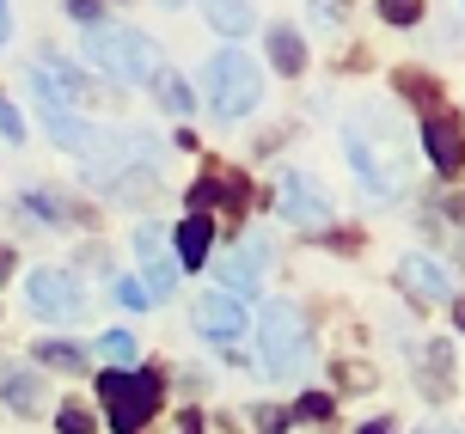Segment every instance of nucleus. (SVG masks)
Instances as JSON below:
<instances>
[{
    "instance_id": "obj_1",
    "label": "nucleus",
    "mask_w": 465,
    "mask_h": 434,
    "mask_svg": "<svg viewBox=\"0 0 465 434\" xmlns=\"http://www.w3.org/2000/svg\"><path fill=\"white\" fill-rule=\"evenodd\" d=\"M343 153H349V165H355V178L368 183L373 202H392L398 190H404V147H398V129H392L386 111L349 116Z\"/></svg>"
},
{
    "instance_id": "obj_2",
    "label": "nucleus",
    "mask_w": 465,
    "mask_h": 434,
    "mask_svg": "<svg viewBox=\"0 0 465 434\" xmlns=\"http://www.w3.org/2000/svg\"><path fill=\"white\" fill-rule=\"evenodd\" d=\"M80 55H86L98 74H111V80H153V74H160L153 37H141V31H129V25H86Z\"/></svg>"
},
{
    "instance_id": "obj_3",
    "label": "nucleus",
    "mask_w": 465,
    "mask_h": 434,
    "mask_svg": "<svg viewBox=\"0 0 465 434\" xmlns=\"http://www.w3.org/2000/svg\"><path fill=\"white\" fill-rule=\"evenodd\" d=\"M203 86H209V111L221 123H239L245 111H257V98H263V74L245 49H221L209 68H203Z\"/></svg>"
},
{
    "instance_id": "obj_4",
    "label": "nucleus",
    "mask_w": 465,
    "mask_h": 434,
    "mask_svg": "<svg viewBox=\"0 0 465 434\" xmlns=\"http://www.w3.org/2000/svg\"><path fill=\"white\" fill-rule=\"evenodd\" d=\"M257 361L270 380H294L306 367V319L301 306H288V300H270L263 306V319H257Z\"/></svg>"
},
{
    "instance_id": "obj_5",
    "label": "nucleus",
    "mask_w": 465,
    "mask_h": 434,
    "mask_svg": "<svg viewBox=\"0 0 465 434\" xmlns=\"http://www.w3.org/2000/svg\"><path fill=\"white\" fill-rule=\"evenodd\" d=\"M98 398H104V416H111L116 434H141L153 422V410H160V380L111 367V373H98Z\"/></svg>"
},
{
    "instance_id": "obj_6",
    "label": "nucleus",
    "mask_w": 465,
    "mask_h": 434,
    "mask_svg": "<svg viewBox=\"0 0 465 434\" xmlns=\"http://www.w3.org/2000/svg\"><path fill=\"white\" fill-rule=\"evenodd\" d=\"M422 147H429V165H435L441 178H460L465 172V123H460V111L429 104V111H422Z\"/></svg>"
},
{
    "instance_id": "obj_7",
    "label": "nucleus",
    "mask_w": 465,
    "mask_h": 434,
    "mask_svg": "<svg viewBox=\"0 0 465 434\" xmlns=\"http://www.w3.org/2000/svg\"><path fill=\"white\" fill-rule=\"evenodd\" d=\"M25 300H31V312H37V319H55V324H68V319L86 312V294H80V281H74L68 270H31Z\"/></svg>"
},
{
    "instance_id": "obj_8",
    "label": "nucleus",
    "mask_w": 465,
    "mask_h": 434,
    "mask_svg": "<svg viewBox=\"0 0 465 434\" xmlns=\"http://www.w3.org/2000/svg\"><path fill=\"white\" fill-rule=\"evenodd\" d=\"M196 330L209 337V343H239L245 330H252V319H245V300H232V294H221V288H209V294L196 300Z\"/></svg>"
},
{
    "instance_id": "obj_9",
    "label": "nucleus",
    "mask_w": 465,
    "mask_h": 434,
    "mask_svg": "<svg viewBox=\"0 0 465 434\" xmlns=\"http://www.w3.org/2000/svg\"><path fill=\"white\" fill-rule=\"evenodd\" d=\"M276 208H282V221H294V227H325L331 221V196L319 190V178H306V172H288V178H282Z\"/></svg>"
},
{
    "instance_id": "obj_10",
    "label": "nucleus",
    "mask_w": 465,
    "mask_h": 434,
    "mask_svg": "<svg viewBox=\"0 0 465 434\" xmlns=\"http://www.w3.org/2000/svg\"><path fill=\"white\" fill-rule=\"evenodd\" d=\"M135 257H141V270H147V300L160 306V300H172V288H178V257L165 252V232L160 227H141L135 232Z\"/></svg>"
},
{
    "instance_id": "obj_11",
    "label": "nucleus",
    "mask_w": 465,
    "mask_h": 434,
    "mask_svg": "<svg viewBox=\"0 0 465 434\" xmlns=\"http://www.w3.org/2000/svg\"><path fill=\"white\" fill-rule=\"evenodd\" d=\"M31 86L44 98V111H68V104L86 98V80H80L68 62H55V55H37V62H31Z\"/></svg>"
},
{
    "instance_id": "obj_12",
    "label": "nucleus",
    "mask_w": 465,
    "mask_h": 434,
    "mask_svg": "<svg viewBox=\"0 0 465 434\" xmlns=\"http://www.w3.org/2000/svg\"><path fill=\"white\" fill-rule=\"evenodd\" d=\"M398 281H404L417 300H447L453 294V275H447L435 257H404V263H398Z\"/></svg>"
},
{
    "instance_id": "obj_13",
    "label": "nucleus",
    "mask_w": 465,
    "mask_h": 434,
    "mask_svg": "<svg viewBox=\"0 0 465 434\" xmlns=\"http://www.w3.org/2000/svg\"><path fill=\"white\" fill-rule=\"evenodd\" d=\"M209 239H214L209 214H184V227L172 232V245H178V263H184V270H203V263H209Z\"/></svg>"
},
{
    "instance_id": "obj_14",
    "label": "nucleus",
    "mask_w": 465,
    "mask_h": 434,
    "mask_svg": "<svg viewBox=\"0 0 465 434\" xmlns=\"http://www.w3.org/2000/svg\"><path fill=\"white\" fill-rule=\"evenodd\" d=\"M0 398H6L19 416L44 410V386H37V373H25V367H0Z\"/></svg>"
},
{
    "instance_id": "obj_15",
    "label": "nucleus",
    "mask_w": 465,
    "mask_h": 434,
    "mask_svg": "<svg viewBox=\"0 0 465 434\" xmlns=\"http://www.w3.org/2000/svg\"><path fill=\"white\" fill-rule=\"evenodd\" d=\"M44 129H49V141H55V147H68V153H93V129H86V123H74L68 111H44Z\"/></svg>"
},
{
    "instance_id": "obj_16",
    "label": "nucleus",
    "mask_w": 465,
    "mask_h": 434,
    "mask_svg": "<svg viewBox=\"0 0 465 434\" xmlns=\"http://www.w3.org/2000/svg\"><path fill=\"white\" fill-rule=\"evenodd\" d=\"M203 13L221 37H245L252 31V0H203Z\"/></svg>"
},
{
    "instance_id": "obj_17",
    "label": "nucleus",
    "mask_w": 465,
    "mask_h": 434,
    "mask_svg": "<svg viewBox=\"0 0 465 434\" xmlns=\"http://www.w3.org/2000/svg\"><path fill=\"white\" fill-rule=\"evenodd\" d=\"M221 281H227L232 300H245L257 288V252H227L221 257Z\"/></svg>"
},
{
    "instance_id": "obj_18",
    "label": "nucleus",
    "mask_w": 465,
    "mask_h": 434,
    "mask_svg": "<svg viewBox=\"0 0 465 434\" xmlns=\"http://www.w3.org/2000/svg\"><path fill=\"white\" fill-rule=\"evenodd\" d=\"M270 62H276L282 74H301V68H306V44H301V31L276 25V31H270Z\"/></svg>"
},
{
    "instance_id": "obj_19",
    "label": "nucleus",
    "mask_w": 465,
    "mask_h": 434,
    "mask_svg": "<svg viewBox=\"0 0 465 434\" xmlns=\"http://www.w3.org/2000/svg\"><path fill=\"white\" fill-rule=\"evenodd\" d=\"M153 98H160V104H165L172 116H190V104H196V98H190V86H184V80H178L172 68L153 74Z\"/></svg>"
},
{
    "instance_id": "obj_20",
    "label": "nucleus",
    "mask_w": 465,
    "mask_h": 434,
    "mask_svg": "<svg viewBox=\"0 0 465 434\" xmlns=\"http://www.w3.org/2000/svg\"><path fill=\"white\" fill-rule=\"evenodd\" d=\"M98 355H104L111 367H129L141 349H135V337H129V330H104V337H98Z\"/></svg>"
},
{
    "instance_id": "obj_21",
    "label": "nucleus",
    "mask_w": 465,
    "mask_h": 434,
    "mask_svg": "<svg viewBox=\"0 0 465 434\" xmlns=\"http://www.w3.org/2000/svg\"><path fill=\"white\" fill-rule=\"evenodd\" d=\"M37 361H49V367H68V373H80V367H86V349H74V343H37Z\"/></svg>"
},
{
    "instance_id": "obj_22",
    "label": "nucleus",
    "mask_w": 465,
    "mask_h": 434,
    "mask_svg": "<svg viewBox=\"0 0 465 434\" xmlns=\"http://www.w3.org/2000/svg\"><path fill=\"white\" fill-rule=\"evenodd\" d=\"M55 429H62V434H93L98 422H93V410H86V404H74V398H68V404L55 410Z\"/></svg>"
},
{
    "instance_id": "obj_23",
    "label": "nucleus",
    "mask_w": 465,
    "mask_h": 434,
    "mask_svg": "<svg viewBox=\"0 0 465 434\" xmlns=\"http://www.w3.org/2000/svg\"><path fill=\"white\" fill-rule=\"evenodd\" d=\"M429 398H447V391H453V380H447V343H435L429 349Z\"/></svg>"
},
{
    "instance_id": "obj_24",
    "label": "nucleus",
    "mask_w": 465,
    "mask_h": 434,
    "mask_svg": "<svg viewBox=\"0 0 465 434\" xmlns=\"http://www.w3.org/2000/svg\"><path fill=\"white\" fill-rule=\"evenodd\" d=\"M380 19H386V25H417L422 19V0H380Z\"/></svg>"
},
{
    "instance_id": "obj_25",
    "label": "nucleus",
    "mask_w": 465,
    "mask_h": 434,
    "mask_svg": "<svg viewBox=\"0 0 465 434\" xmlns=\"http://www.w3.org/2000/svg\"><path fill=\"white\" fill-rule=\"evenodd\" d=\"M116 300H123V306H135V312H141V306H153V300H147V288H141L135 275H116Z\"/></svg>"
},
{
    "instance_id": "obj_26",
    "label": "nucleus",
    "mask_w": 465,
    "mask_h": 434,
    "mask_svg": "<svg viewBox=\"0 0 465 434\" xmlns=\"http://www.w3.org/2000/svg\"><path fill=\"white\" fill-rule=\"evenodd\" d=\"M294 416H306V422H325V416H331V398H325V391H306L301 404H294Z\"/></svg>"
},
{
    "instance_id": "obj_27",
    "label": "nucleus",
    "mask_w": 465,
    "mask_h": 434,
    "mask_svg": "<svg viewBox=\"0 0 465 434\" xmlns=\"http://www.w3.org/2000/svg\"><path fill=\"white\" fill-rule=\"evenodd\" d=\"M0 135H6V141H25V116L13 111L6 98H0Z\"/></svg>"
},
{
    "instance_id": "obj_28",
    "label": "nucleus",
    "mask_w": 465,
    "mask_h": 434,
    "mask_svg": "<svg viewBox=\"0 0 465 434\" xmlns=\"http://www.w3.org/2000/svg\"><path fill=\"white\" fill-rule=\"evenodd\" d=\"M68 13L80 25H104V0H68Z\"/></svg>"
},
{
    "instance_id": "obj_29",
    "label": "nucleus",
    "mask_w": 465,
    "mask_h": 434,
    "mask_svg": "<svg viewBox=\"0 0 465 434\" xmlns=\"http://www.w3.org/2000/svg\"><path fill=\"white\" fill-rule=\"evenodd\" d=\"M257 429H263V434H282V429H288V410H276V404H263V410H257Z\"/></svg>"
},
{
    "instance_id": "obj_30",
    "label": "nucleus",
    "mask_w": 465,
    "mask_h": 434,
    "mask_svg": "<svg viewBox=\"0 0 465 434\" xmlns=\"http://www.w3.org/2000/svg\"><path fill=\"white\" fill-rule=\"evenodd\" d=\"M178 434H203V416H196V410H184V416H178Z\"/></svg>"
},
{
    "instance_id": "obj_31",
    "label": "nucleus",
    "mask_w": 465,
    "mask_h": 434,
    "mask_svg": "<svg viewBox=\"0 0 465 434\" xmlns=\"http://www.w3.org/2000/svg\"><path fill=\"white\" fill-rule=\"evenodd\" d=\"M6 31H13V19H6V0H0V44H6Z\"/></svg>"
},
{
    "instance_id": "obj_32",
    "label": "nucleus",
    "mask_w": 465,
    "mask_h": 434,
    "mask_svg": "<svg viewBox=\"0 0 465 434\" xmlns=\"http://www.w3.org/2000/svg\"><path fill=\"white\" fill-rule=\"evenodd\" d=\"M6 275H13V252H0V281H6Z\"/></svg>"
},
{
    "instance_id": "obj_33",
    "label": "nucleus",
    "mask_w": 465,
    "mask_h": 434,
    "mask_svg": "<svg viewBox=\"0 0 465 434\" xmlns=\"http://www.w3.org/2000/svg\"><path fill=\"white\" fill-rule=\"evenodd\" d=\"M361 434H392V422H368V429H361Z\"/></svg>"
},
{
    "instance_id": "obj_34",
    "label": "nucleus",
    "mask_w": 465,
    "mask_h": 434,
    "mask_svg": "<svg viewBox=\"0 0 465 434\" xmlns=\"http://www.w3.org/2000/svg\"><path fill=\"white\" fill-rule=\"evenodd\" d=\"M422 434H453V429H441V422H435V429H422Z\"/></svg>"
},
{
    "instance_id": "obj_35",
    "label": "nucleus",
    "mask_w": 465,
    "mask_h": 434,
    "mask_svg": "<svg viewBox=\"0 0 465 434\" xmlns=\"http://www.w3.org/2000/svg\"><path fill=\"white\" fill-rule=\"evenodd\" d=\"M160 6H184V0H160Z\"/></svg>"
},
{
    "instance_id": "obj_36",
    "label": "nucleus",
    "mask_w": 465,
    "mask_h": 434,
    "mask_svg": "<svg viewBox=\"0 0 465 434\" xmlns=\"http://www.w3.org/2000/svg\"><path fill=\"white\" fill-rule=\"evenodd\" d=\"M460 324H465V300H460Z\"/></svg>"
}]
</instances>
